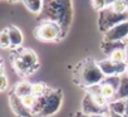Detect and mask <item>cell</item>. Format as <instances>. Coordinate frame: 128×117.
Instances as JSON below:
<instances>
[{
  "label": "cell",
  "instance_id": "cell-7",
  "mask_svg": "<svg viewBox=\"0 0 128 117\" xmlns=\"http://www.w3.org/2000/svg\"><path fill=\"white\" fill-rule=\"evenodd\" d=\"M15 58H19V59L26 66V68L30 71V73L33 71H35L39 66V62H38V55L34 50L32 49H19L16 50V55Z\"/></svg>",
  "mask_w": 128,
  "mask_h": 117
},
{
  "label": "cell",
  "instance_id": "cell-28",
  "mask_svg": "<svg viewBox=\"0 0 128 117\" xmlns=\"http://www.w3.org/2000/svg\"><path fill=\"white\" fill-rule=\"evenodd\" d=\"M92 117H108V112H106V113H99V114H93Z\"/></svg>",
  "mask_w": 128,
  "mask_h": 117
},
{
  "label": "cell",
  "instance_id": "cell-24",
  "mask_svg": "<svg viewBox=\"0 0 128 117\" xmlns=\"http://www.w3.org/2000/svg\"><path fill=\"white\" fill-rule=\"evenodd\" d=\"M92 7L94 10L100 13L102 10L108 8V4H107V0H92Z\"/></svg>",
  "mask_w": 128,
  "mask_h": 117
},
{
  "label": "cell",
  "instance_id": "cell-29",
  "mask_svg": "<svg viewBox=\"0 0 128 117\" xmlns=\"http://www.w3.org/2000/svg\"><path fill=\"white\" fill-rule=\"evenodd\" d=\"M126 116L128 117V98L126 99Z\"/></svg>",
  "mask_w": 128,
  "mask_h": 117
},
{
  "label": "cell",
  "instance_id": "cell-8",
  "mask_svg": "<svg viewBox=\"0 0 128 117\" xmlns=\"http://www.w3.org/2000/svg\"><path fill=\"white\" fill-rule=\"evenodd\" d=\"M9 106L16 117H33L34 116L33 112L25 107V104L23 103V99L19 96H16L14 92L9 94Z\"/></svg>",
  "mask_w": 128,
  "mask_h": 117
},
{
  "label": "cell",
  "instance_id": "cell-6",
  "mask_svg": "<svg viewBox=\"0 0 128 117\" xmlns=\"http://www.w3.org/2000/svg\"><path fill=\"white\" fill-rule=\"evenodd\" d=\"M128 38V20L123 22L108 32L104 33L103 40H109V42H124Z\"/></svg>",
  "mask_w": 128,
  "mask_h": 117
},
{
  "label": "cell",
  "instance_id": "cell-4",
  "mask_svg": "<svg viewBox=\"0 0 128 117\" xmlns=\"http://www.w3.org/2000/svg\"><path fill=\"white\" fill-rule=\"evenodd\" d=\"M127 20H128V12L124 14H118V13L113 12L110 8H107L99 13L98 28L100 32L106 33L109 29H112L113 27H116L123 22H127Z\"/></svg>",
  "mask_w": 128,
  "mask_h": 117
},
{
  "label": "cell",
  "instance_id": "cell-25",
  "mask_svg": "<svg viewBox=\"0 0 128 117\" xmlns=\"http://www.w3.org/2000/svg\"><path fill=\"white\" fill-rule=\"evenodd\" d=\"M8 88V78L5 74L0 76V89L2 91H5Z\"/></svg>",
  "mask_w": 128,
  "mask_h": 117
},
{
  "label": "cell",
  "instance_id": "cell-10",
  "mask_svg": "<svg viewBox=\"0 0 128 117\" xmlns=\"http://www.w3.org/2000/svg\"><path fill=\"white\" fill-rule=\"evenodd\" d=\"M8 30V34L10 37V42H12V48L14 49H18L19 47H22L23 42H24V35L22 33V30L15 27V25H9L6 28Z\"/></svg>",
  "mask_w": 128,
  "mask_h": 117
},
{
  "label": "cell",
  "instance_id": "cell-11",
  "mask_svg": "<svg viewBox=\"0 0 128 117\" xmlns=\"http://www.w3.org/2000/svg\"><path fill=\"white\" fill-rule=\"evenodd\" d=\"M98 66L104 74V77H110V76H118L117 74V63H114L109 58L102 59L98 62Z\"/></svg>",
  "mask_w": 128,
  "mask_h": 117
},
{
  "label": "cell",
  "instance_id": "cell-22",
  "mask_svg": "<svg viewBox=\"0 0 128 117\" xmlns=\"http://www.w3.org/2000/svg\"><path fill=\"white\" fill-rule=\"evenodd\" d=\"M23 99V103L25 104V107L26 108H29L30 111H33V108L35 107V104H36V101H38V97H35L34 94H28V96H25V97H23L22 98Z\"/></svg>",
  "mask_w": 128,
  "mask_h": 117
},
{
  "label": "cell",
  "instance_id": "cell-32",
  "mask_svg": "<svg viewBox=\"0 0 128 117\" xmlns=\"http://www.w3.org/2000/svg\"><path fill=\"white\" fill-rule=\"evenodd\" d=\"M10 3H19V2H23V0H8Z\"/></svg>",
  "mask_w": 128,
  "mask_h": 117
},
{
  "label": "cell",
  "instance_id": "cell-19",
  "mask_svg": "<svg viewBox=\"0 0 128 117\" xmlns=\"http://www.w3.org/2000/svg\"><path fill=\"white\" fill-rule=\"evenodd\" d=\"M48 92H49V88H48L44 83H42V82L33 83L32 94H34L35 97H43V96H45Z\"/></svg>",
  "mask_w": 128,
  "mask_h": 117
},
{
  "label": "cell",
  "instance_id": "cell-23",
  "mask_svg": "<svg viewBox=\"0 0 128 117\" xmlns=\"http://www.w3.org/2000/svg\"><path fill=\"white\" fill-rule=\"evenodd\" d=\"M103 82L110 84L113 88H116V89L118 91V88H119V86H120V82H122V76H110V77H106Z\"/></svg>",
  "mask_w": 128,
  "mask_h": 117
},
{
  "label": "cell",
  "instance_id": "cell-3",
  "mask_svg": "<svg viewBox=\"0 0 128 117\" xmlns=\"http://www.w3.org/2000/svg\"><path fill=\"white\" fill-rule=\"evenodd\" d=\"M34 35L38 40L45 42V43L56 42V40H59L60 38L64 37L62 27L58 23L50 22V20H45L44 23L38 25L34 30Z\"/></svg>",
  "mask_w": 128,
  "mask_h": 117
},
{
  "label": "cell",
  "instance_id": "cell-9",
  "mask_svg": "<svg viewBox=\"0 0 128 117\" xmlns=\"http://www.w3.org/2000/svg\"><path fill=\"white\" fill-rule=\"evenodd\" d=\"M82 111L89 116H93V114H99V113H106L108 112V109L106 108H102L100 106L97 104V102L93 99V97L88 93H86L83 101H82Z\"/></svg>",
  "mask_w": 128,
  "mask_h": 117
},
{
  "label": "cell",
  "instance_id": "cell-2",
  "mask_svg": "<svg viewBox=\"0 0 128 117\" xmlns=\"http://www.w3.org/2000/svg\"><path fill=\"white\" fill-rule=\"evenodd\" d=\"M104 78L106 77L102 73L98 62H96L92 58H87L83 62H80L73 71V81L83 88L93 84H99L104 81Z\"/></svg>",
  "mask_w": 128,
  "mask_h": 117
},
{
  "label": "cell",
  "instance_id": "cell-14",
  "mask_svg": "<svg viewBox=\"0 0 128 117\" xmlns=\"http://www.w3.org/2000/svg\"><path fill=\"white\" fill-rule=\"evenodd\" d=\"M32 88H33V84L32 83H29L28 81H22V82H19V83L15 84L13 92L16 96H19L20 98H23V97H25V96H28V94L32 93Z\"/></svg>",
  "mask_w": 128,
  "mask_h": 117
},
{
  "label": "cell",
  "instance_id": "cell-20",
  "mask_svg": "<svg viewBox=\"0 0 128 117\" xmlns=\"http://www.w3.org/2000/svg\"><path fill=\"white\" fill-rule=\"evenodd\" d=\"M108 8H110L113 12L118 14H124L128 12V3H127V0H117L114 4H112Z\"/></svg>",
  "mask_w": 128,
  "mask_h": 117
},
{
  "label": "cell",
  "instance_id": "cell-13",
  "mask_svg": "<svg viewBox=\"0 0 128 117\" xmlns=\"http://www.w3.org/2000/svg\"><path fill=\"white\" fill-rule=\"evenodd\" d=\"M120 48H126V42H109V40H103L100 44V49L104 54L109 55L112 52L120 49Z\"/></svg>",
  "mask_w": 128,
  "mask_h": 117
},
{
  "label": "cell",
  "instance_id": "cell-27",
  "mask_svg": "<svg viewBox=\"0 0 128 117\" xmlns=\"http://www.w3.org/2000/svg\"><path fill=\"white\" fill-rule=\"evenodd\" d=\"M108 117H127V116H126V114H117V113L108 112Z\"/></svg>",
  "mask_w": 128,
  "mask_h": 117
},
{
  "label": "cell",
  "instance_id": "cell-15",
  "mask_svg": "<svg viewBox=\"0 0 128 117\" xmlns=\"http://www.w3.org/2000/svg\"><path fill=\"white\" fill-rule=\"evenodd\" d=\"M23 4L33 14H40L44 9V0H23Z\"/></svg>",
  "mask_w": 128,
  "mask_h": 117
},
{
  "label": "cell",
  "instance_id": "cell-16",
  "mask_svg": "<svg viewBox=\"0 0 128 117\" xmlns=\"http://www.w3.org/2000/svg\"><path fill=\"white\" fill-rule=\"evenodd\" d=\"M116 98H120V99H127L128 98V76H122V82L120 86L117 91V96Z\"/></svg>",
  "mask_w": 128,
  "mask_h": 117
},
{
  "label": "cell",
  "instance_id": "cell-1",
  "mask_svg": "<svg viewBox=\"0 0 128 117\" xmlns=\"http://www.w3.org/2000/svg\"><path fill=\"white\" fill-rule=\"evenodd\" d=\"M45 20L55 22L62 27L63 35L67 34L72 22V0H46L43 9Z\"/></svg>",
  "mask_w": 128,
  "mask_h": 117
},
{
  "label": "cell",
  "instance_id": "cell-33",
  "mask_svg": "<svg viewBox=\"0 0 128 117\" xmlns=\"http://www.w3.org/2000/svg\"><path fill=\"white\" fill-rule=\"evenodd\" d=\"M126 76H128V69H127V73H126Z\"/></svg>",
  "mask_w": 128,
  "mask_h": 117
},
{
  "label": "cell",
  "instance_id": "cell-5",
  "mask_svg": "<svg viewBox=\"0 0 128 117\" xmlns=\"http://www.w3.org/2000/svg\"><path fill=\"white\" fill-rule=\"evenodd\" d=\"M62 101H63V92L62 89H49V92L45 96V103L44 107L40 112L39 116L42 117H49L55 114L60 106H62Z\"/></svg>",
  "mask_w": 128,
  "mask_h": 117
},
{
  "label": "cell",
  "instance_id": "cell-30",
  "mask_svg": "<svg viewBox=\"0 0 128 117\" xmlns=\"http://www.w3.org/2000/svg\"><path fill=\"white\" fill-rule=\"evenodd\" d=\"M117 2V0H107V4H108V7H110L112 4H114Z\"/></svg>",
  "mask_w": 128,
  "mask_h": 117
},
{
  "label": "cell",
  "instance_id": "cell-18",
  "mask_svg": "<svg viewBox=\"0 0 128 117\" xmlns=\"http://www.w3.org/2000/svg\"><path fill=\"white\" fill-rule=\"evenodd\" d=\"M100 86H102V94H103L108 101H112V99L116 98V96H117V89H116V88H113L110 84H108V83H106V82H102Z\"/></svg>",
  "mask_w": 128,
  "mask_h": 117
},
{
  "label": "cell",
  "instance_id": "cell-17",
  "mask_svg": "<svg viewBox=\"0 0 128 117\" xmlns=\"http://www.w3.org/2000/svg\"><path fill=\"white\" fill-rule=\"evenodd\" d=\"M109 59H112L114 63H122V62H127V53H126V48H120L117 49L114 52H112L108 55Z\"/></svg>",
  "mask_w": 128,
  "mask_h": 117
},
{
  "label": "cell",
  "instance_id": "cell-31",
  "mask_svg": "<svg viewBox=\"0 0 128 117\" xmlns=\"http://www.w3.org/2000/svg\"><path fill=\"white\" fill-rule=\"evenodd\" d=\"M126 53H127V63H128V40L126 42Z\"/></svg>",
  "mask_w": 128,
  "mask_h": 117
},
{
  "label": "cell",
  "instance_id": "cell-21",
  "mask_svg": "<svg viewBox=\"0 0 128 117\" xmlns=\"http://www.w3.org/2000/svg\"><path fill=\"white\" fill-rule=\"evenodd\" d=\"M0 47H2L3 49H6L9 47H12V42H10V37L8 34V30L6 28L0 33Z\"/></svg>",
  "mask_w": 128,
  "mask_h": 117
},
{
  "label": "cell",
  "instance_id": "cell-12",
  "mask_svg": "<svg viewBox=\"0 0 128 117\" xmlns=\"http://www.w3.org/2000/svg\"><path fill=\"white\" fill-rule=\"evenodd\" d=\"M108 112L117 113V114H126V99L114 98V99L109 101Z\"/></svg>",
  "mask_w": 128,
  "mask_h": 117
},
{
  "label": "cell",
  "instance_id": "cell-26",
  "mask_svg": "<svg viewBox=\"0 0 128 117\" xmlns=\"http://www.w3.org/2000/svg\"><path fill=\"white\" fill-rule=\"evenodd\" d=\"M74 117H92V116H89V114L84 113L83 111H78V112L76 113V116H74Z\"/></svg>",
  "mask_w": 128,
  "mask_h": 117
}]
</instances>
